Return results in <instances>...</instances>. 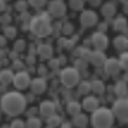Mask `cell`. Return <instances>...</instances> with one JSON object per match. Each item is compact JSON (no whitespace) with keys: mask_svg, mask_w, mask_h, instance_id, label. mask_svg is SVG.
Instances as JSON below:
<instances>
[{"mask_svg":"<svg viewBox=\"0 0 128 128\" xmlns=\"http://www.w3.org/2000/svg\"><path fill=\"white\" fill-rule=\"evenodd\" d=\"M26 106H27V99L19 91H8L0 99L2 110L10 117H16L22 114Z\"/></svg>","mask_w":128,"mask_h":128,"instance_id":"obj_1","label":"cell"},{"mask_svg":"<svg viewBox=\"0 0 128 128\" xmlns=\"http://www.w3.org/2000/svg\"><path fill=\"white\" fill-rule=\"evenodd\" d=\"M29 30L37 37H47L53 30L51 18L47 13L34 15L29 22Z\"/></svg>","mask_w":128,"mask_h":128,"instance_id":"obj_2","label":"cell"},{"mask_svg":"<svg viewBox=\"0 0 128 128\" xmlns=\"http://www.w3.org/2000/svg\"><path fill=\"white\" fill-rule=\"evenodd\" d=\"M114 122V114L112 109L105 106H98L91 114V126L94 128H110Z\"/></svg>","mask_w":128,"mask_h":128,"instance_id":"obj_3","label":"cell"},{"mask_svg":"<svg viewBox=\"0 0 128 128\" xmlns=\"http://www.w3.org/2000/svg\"><path fill=\"white\" fill-rule=\"evenodd\" d=\"M80 81V74L76 67L67 66L61 71V82L66 88H74Z\"/></svg>","mask_w":128,"mask_h":128,"instance_id":"obj_4","label":"cell"},{"mask_svg":"<svg viewBox=\"0 0 128 128\" xmlns=\"http://www.w3.org/2000/svg\"><path fill=\"white\" fill-rule=\"evenodd\" d=\"M112 112L114 118L119 119L122 123H128V98H119L114 102Z\"/></svg>","mask_w":128,"mask_h":128,"instance_id":"obj_5","label":"cell"},{"mask_svg":"<svg viewBox=\"0 0 128 128\" xmlns=\"http://www.w3.org/2000/svg\"><path fill=\"white\" fill-rule=\"evenodd\" d=\"M30 76L28 72L26 71H19L16 72V74H14V79H13V82L15 89L18 90H24L27 88H29V84H30Z\"/></svg>","mask_w":128,"mask_h":128,"instance_id":"obj_6","label":"cell"},{"mask_svg":"<svg viewBox=\"0 0 128 128\" xmlns=\"http://www.w3.org/2000/svg\"><path fill=\"white\" fill-rule=\"evenodd\" d=\"M66 4L64 3V0H52L48 4V13L56 18L64 16L66 14Z\"/></svg>","mask_w":128,"mask_h":128,"instance_id":"obj_7","label":"cell"},{"mask_svg":"<svg viewBox=\"0 0 128 128\" xmlns=\"http://www.w3.org/2000/svg\"><path fill=\"white\" fill-rule=\"evenodd\" d=\"M80 23L85 28L94 27L98 23V14L94 10H82L80 15Z\"/></svg>","mask_w":128,"mask_h":128,"instance_id":"obj_8","label":"cell"},{"mask_svg":"<svg viewBox=\"0 0 128 128\" xmlns=\"http://www.w3.org/2000/svg\"><path fill=\"white\" fill-rule=\"evenodd\" d=\"M103 66H104V70L106 72V75H109V76L118 75L120 72V70H122L118 58H106Z\"/></svg>","mask_w":128,"mask_h":128,"instance_id":"obj_9","label":"cell"},{"mask_svg":"<svg viewBox=\"0 0 128 128\" xmlns=\"http://www.w3.org/2000/svg\"><path fill=\"white\" fill-rule=\"evenodd\" d=\"M29 88H30V91L36 95H41L43 94L46 89H47V82L43 78H34L30 80V84H29Z\"/></svg>","mask_w":128,"mask_h":128,"instance_id":"obj_10","label":"cell"},{"mask_svg":"<svg viewBox=\"0 0 128 128\" xmlns=\"http://www.w3.org/2000/svg\"><path fill=\"white\" fill-rule=\"evenodd\" d=\"M91 43L93 46L96 48V50H100V51H104L106 47H108V37L105 36V33H102V32H95L93 36H91Z\"/></svg>","mask_w":128,"mask_h":128,"instance_id":"obj_11","label":"cell"},{"mask_svg":"<svg viewBox=\"0 0 128 128\" xmlns=\"http://www.w3.org/2000/svg\"><path fill=\"white\" fill-rule=\"evenodd\" d=\"M106 60V56L105 53L100 50H95V51H91L90 53V57H89V61L93 64L94 66H103L104 62Z\"/></svg>","mask_w":128,"mask_h":128,"instance_id":"obj_12","label":"cell"},{"mask_svg":"<svg viewBox=\"0 0 128 128\" xmlns=\"http://www.w3.org/2000/svg\"><path fill=\"white\" fill-rule=\"evenodd\" d=\"M38 110H40L41 116H43V117H50V116H52V114L56 113V105H54L53 102L46 100V102H42V103H41Z\"/></svg>","mask_w":128,"mask_h":128,"instance_id":"obj_13","label":"cell"},{"mask_svg":"<svg viewBox=\"0 0 128 128\" xmlns=\"http://www.w3.org/2000/svg\"><path fill=\"white\" fill-rule=\"evenodd\" d=\"M98 106H99V100L93 95L85 96V99L82 100V105H81V108H84L86 112H90V113H93Z\"/></svg>","mask_w":128,"mask_h":128,"instance_id":"obj_14","label":"cell"},{"mask_svg":"<svg viewBox=\"0 0 128 128\" xmlns=\"http://www.w3.org/2000/svg\"><path fill=\"white\" fill-rule=\"evenodd\" d=\"M37 53L43 58V60H50L53 54V50H52V46L51 44H47V43H43V44H40L37 47Z\"/></svg>","mask_w":128,"mask_h":128,"instance_id":"obj_15","label":"cell"},{"mask_svg":"<svg viewBox=\"0 0 128 128\" xmlns=\"http://www.w3.org/2000/svg\"><path fill=\"white\" fill-rule=\"evenodd\" d=\"M14 79V72L9 68H4V70H0V84L3 85H9L13 82Z\"/></svg>","mask_w":128,"mask_h":128,"instance_id":"obj_16","label":"cell"},{"mask_svg":"<svg viewBox=\"0 0 128 128\" xmlns=\"http://www.w3.org/2000/svg\"><path fill=\"white\" fill-rule=\"evenodd\" d=\"M113 27L118 32H126L127 28H128V20L127 18L123 16V15H119L114 19V23H113Z\"/></svg>","mask_w":128,"mask_h":128,"instance_id":"obj_17","label":"cell"},{"mask_svg":"<svg viewBox=\"0 0 128 128\" xmlns=\"http://www.w3.org/2000/svg\"><path fill=\"white\" fill-rule=\"evenodd\" d=\"M113 44L117 50L119 51H126L128 50V38L126 37V36L120 34V36H117V37L114 38L113 41Z\"/></svg>","mask_w":128,"mask_h":128,"instance_id":"obj_18","label":"cell"},{"mask_svg":"<svg viewBox=\"0 0 128 128\" xmlns=\"http://www.w3.org/2000/svg\"><path fill=\"white\" fill-rule=\"evenodd\" d=\"M116 12H117V8L113 3H105L102 6V14L105 18H112L116 14Z\"/></svg>","mask_w":128,"mask_h":128,"instance_id":"obj_19","label":"cell"},{"mask_svg":"<svg viewBox=\"0 0 128 128\" xmlns=\"http://www.w3.org/2000/svg\"><path fill=\"white\" fill-rule=\"evenodd\" d=\"M90 84H91V91H94V93L98 94V95L104 94V91H105V84L102 80H93Z\"/></svg>","mask_w":128,"mask_h":128,"instance_id":"obj_20","label":"cell"},{"mask_svg":"<svg viewBox=\"0 0 128 128\" xmlns=\"http://www.w3.org/2000/svg\"><path fill=\"white\" fill-rule=\"evenodd\" d=\"M66 109H67V113L70 114V116H76V114H79V113H81V105H80V103H78V102H70L68 104H67V106H66Z\"/></svg>","mask_w":128,"mask_h":128,"instance_id":"obj_21","label":"cell"},{"mask_svg":"<svg viewBox=\"0 0 128 128\" xmlns=\"http://www.w3.org/2000/svg\"><path fill=\"white\" fill-rule=\"evenodd\" d=\"M114 91H116V94H117L119 98L126 96V94L128 93L127 82H126V81H118L117 85H116V88H114Z\"/></svg>","mask_w":128,"mask_h":128,"instance_id":"obj_22","label":"cell"},{"mask_svg":"<svg viewBox=\"0 0 128 128\" xmlns=\"http://www.w3.org/2000/svg\"><path fill=\"white\" fill-rule=\"evenodd\" d=\"M88 123H89V118H88L85 114H82V113H79V114L74 116V124H75L76 127H80V128H82V127H85Z\"/></svg>","mask_w":128,"mask_h":128,"instance_id":"obj_23","label":"cell"},{"mask_svg":"<svg viewBox=\"0 0 128 128\" xmlns=\"http://www.w3.org/2000/svg\"><path fill=\"white\" fill-rule=\"evenodd\" d=\"M78 91H79V94L80 95H88L90 91H91V84L89 81H79L78 84Z\"/></svg>","mask_w":128,"mask_h":128,"instance_id":"obj_24","label":"cell"},{"mask_svg":"<svg viewBox=\"0 0 128 128\" xmlns=\"http://www.w3.org/2000/svg\"><path fill=\"white\" fill-rule=\"evenodd\" d=\"M26 128H42V122L38 117L29 116V118L26 123Z\"/></svg>","mask_w":128,"mask_h":128,"instance_id":"obj_25","label":"cell"},{"mask_svg":"<svg viewBox=\"0 0 128 128\" xmlns=\"http://www.w3.org/2000/svg\"><path fill=\"white\" fill-rule=\"evenodd\" d=\"M3 32H4V36L9 40H13L16 37V28L13 26H5L3 28Z\"/></svg>","mask_w":128,"mask_h":128,"instance_id":"obj_26","label":"cell"},{"mask_svg":"<svg viewBox=\"0 0 128 128\" xmlns=\"http://www.w3.org/2000/svg\"><path fill=\"white\" fill-rule=\"evenodd\" d=\"M84 3H85V0H70L68 2V5L72 10H75V12H80L84 9Z\"/></svg>","mask_w":128,"mask_h":128,"instance_id":"obj_27","label":"cell"},{"mask_svg":"<svg viewBox=\"0 0 128 128\" xmlns=\"http://www.w3.org/2000/svg\"><path fill=\"white\" fill-rule=\"evenodd\" d=\"M47 124L50 127L54 128V127H57V126L61 124V118L58 116H56V114H52V116L47 117Z\"/></svg>","mask_w":128,"mask_h":128,"instance_id":"obj_28","label":"cell"},{"mask_svg":"<svg viewBox=\"0 0 128 128\" xmlns=\"http://www.w3.org/2000/svg\"><path fill=\"white\" fill-rule=\"evenodd\" d=\"M119 64H120L122 70L128 71V52H127V51H124V52L120 54V57H119Z\"/></svg>","mask_w":128,"mask_h":128,"instance_id":"obj_29","label":"cell"},{"mask_svg":"<svg viewBox=\"0 0 128 128\" xmlns=\"http://www.w3.org/2000/svg\"><path fill=\"white\" fill-rule=\"evenodd\" d=\"M27 2H28V4H29L30 6L38 9V8H42V6L46 5L47 0H27Z\"/></svg>","mask_w":128,"mask_h":128,"instance_id":"obj_30","label":"cell"},{"mask_svg":"<svg viewBox=\"0 0 128 128\" xmlns=\"http://www.w3.org/2000/svg\"><path fill=\"white\" fill-rule=\"evenodd\" d=\"M24 48H26V41L24 40H18L14 43V51L15 52H22V51H24Z\"/></svg>","mask_w":128,"mask_h":128,"instance_id":"obj_31","label":"cell"},{"mask_svg":"<svg viewBox=\"0 0 128 128\" xmlns=\"http://www.w3.org/2000/svg\"><path fill=\"white\" fill-rule=\"evenodd\" d=\"M10 128H26V123L22 119H14L10 124Z\"/></svg>","mask_w":128,"mask_h":128,"instance_id":"obj_32","label":"cell"},{"mask_svg":"<svg viewBox=\"0 0 128 128\" xmlns=\"http://www.w3.org/2000/svg\"><path fill=\"white\" fill-rule=\"evenodd\" d=\"M15 8H16V10H19V12H26L27 8H28V2H23V0H20V2H18L15 4Z\"/></svg>","mask_w":128,"mask_h":128,"instance_id":"obj_33","label":"cell"},{"mask_svg":"<svg viewBox=\"0 0 128 128\" xmlns=\"http://www.w3.org/2000/svg\"><path fill=\"white\" fill-rule=\"evenodd\" d=\"M62 30L65 34H71L72 32H74V26H72L71 23H65L62 26Z\"/></svg>","mask_w":128,"mask_h":128,"instance_id":"obj_34","label":"cell"},{"mask_svg":"<svg viewBox=\"0 0 128 128\" xmlns=\"http://www.w3.org/2000/svg\"><path fill=\"white\" fill-rule=\"evenodd\" d=\"M50 66H51L52 68H57V67L60 66V61H58V60H52V58H50Z\"/></svg>","mask_w":128,"mask_h":128,"instance_id":"obj_35","label":"cell"},{"mask_svg":"<svg viewBox=\"0 0 128 128\" xmlns=\"http://www.w3.org/2000/svg\"><path fill=\"white\" fill-rule=\"evenodd\" d=\"M105 30H106V23H99L98 24V32L105 33Z\"/></svg>","mask_w":128,"mask_h":128,"instance_id":"obj_36","label":"cell"},{"mask_svg":"<svg viewBox=\"0 0 128 128\" xmlns=\"http://www.w3.org/2000/svg\"><path fill=\"white\" fill-rule=\"evenodd\" d=\"M13 67H14V68H16V70H19V71H22V68L24 67V65H23V62H20V61H15Z\"/></svg>","mask_w":128,"mask_h":128,"instance_id":"obj_37","label":"cell"},{"mask_svg":"<svg viewBox=\"0 0 128 128\" xmlns=\"http://www.w3.org/2000/svg\"><path fill=\"white\" fill-rule=\"evenodd\" d=\"M6 42H8V38L5 37V36H0V48H2V47H5Z\"/></svg>","mask_w":128,"mask_h":128,"instance_id":"obj_38","label":"cell"},{"mask_svg":"<svg viewBox=\"0 0 128 128\" xmlns=\"http://www.w3.org/2000/svg\"><path fill=\"white\" fill-rule=\"evenodd\" d=\"M0 22H3V23H8V22H10V15L5 14V15H3V16H0Z\"/></svg>","mask_w":128,"mask_h":128,"instance_id":"obj_39","label":"cell"},{"mask_svg":"<svg viewBox=\"0 0 128 128\" xmlns=\"http://www.w3.org/2000/svg\"><path fill=\"white\" fill-rule=\"evenodd\" d=\"M88 2L90 3L91 6H99L100 3H102V0H88Z\"/></svg>","mask_w":128,"mask_h":128,"instance_id":"obj_40","label":"cell"},{"mask_svg":"<svg viewBox=\"0 0 128 128\" xmlns=\"http://www.w3.org/2000/svg\"><path fill=\"white\" fill-rule=\"evenodd\" d=\"M4 9H5V3H4V0H0V13H2Z\"/></svg>","mask_w":128,"mask_h":128,"instance_id":"obj_41","label":"cell"},{"mask_svg":"<svg viewBox=\"0 0 128 128\" xmlns=\"http://www.w3.org/2000/svg\"><path fill=\"white\" fill-rule=\"evenodd\" d=\"M4 56H5V52H4L2 48H0V60H2V58H4Z\"/></svg>","mask_w":128,"mask_h":128,"instance_id":"obj_42","label":"cell"},{"mask_svg":"<svg viewBox=\"0 0 128 128\" xmlns=\"http://www.w3.org/2000/svg\"><path fill=\"white\" fill-rule=\"evenodd\" d=\"M60 128H71V126H70L68 123H64V124H62Z\"/></svg>","mask_w":128,"mask_h":128,"instance_id":"obj_43","label":"cell"},{"mask_svg":"<svg viewBox=\"0 0 128 128\" xmlns=\"http://www.w3.org/2000/svg\"><path fill=\"white\" fill-rule=\"evenodd\" d=\"M124 5V13L128 14V4H123Z\"/></svg>","mask_w":128,"mask_h":128,"instance_id":"obj_44","label":"cell"},{"mask_svg":"<svg viewBox=\"0 0 128 128\" xmlns=\"http://www.w3.org/2000/svg\"><path fill=\"white\" fill-rule=\"evenodd\" d=\"M124 81H126V82H128V71H127V74L124 75Z\"/></svg>","mask_w":128,"mask_h":128,"instance_id":"obj_45","label":"cell"},{"mask_svg":"<svg viewBox=\"0 0 128 128\" xmlns=\"http://www.w3.org/2000/svg\"><path fill=\"white\" fill-rule=\"evenodd\" d=\"M122 4H128V0H119Z\"/></svg>","mask_w":128,"mask_h":128,"instance_id":"obj_46","label":"cell"},{"mask_svg":"<svg viewBox=\"0 0 128 128\" xmlns=\"http://www.w3.org/2000/svg\"><path fill=\"white\" fill-rule=\"evenodd\" d=\"M8 2H10V0H4V3H8Z\"/></svg>","mask_w":128,"mask_h":128,"instance_id":"obj_47","label":"cell"},{"mask_svg":"<svg viewBox=\"0 0 128 128\" xmlns=\"http://www.w3.org/2000/svg\"><path fill=\"white\" fill-rule=\"evenodd\" d=\"M0 68H2V60H0Z\"/></svg>","mask_w":128,"mask_h":128,"instance_id":"obj_48","label":"cell"},{"mask_svg":"<svg viewBox=\"0 0 128 128\" xmlns=\"http://www.w3.org/2000/svg\"><path fill=\"white\" fill-rule=\"evenodd\" d=\"M47 128H52V127H50V126H48V127H47Z\"/></svg>","mask_w":128,"mask_h":128,"instance_id":"obj_49","label":"cell"}]
</instances>
